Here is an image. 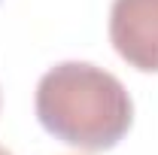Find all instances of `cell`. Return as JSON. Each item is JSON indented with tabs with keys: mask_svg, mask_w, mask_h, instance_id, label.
Wrapping results in <instances>:
<instances>
[{
	"mask_svg": "<svg viewBox=\"0 0 158 155\" xmlns=\"http://www.w3.org/2000/svg\"><path fill=\"white\" fill-rule=\"evenodd\" d=\"M34 107L46 134L82 152L113 149L134 125V100L122 79L88 61H61L46 70Z\"/></svg>",
	"mask_w": 158,
	"mask_h": 155,
	"instance_id": "1",
	"label": "cell"
},
{
	"mask_svg": "<svg viewBox=\"0 0 158 155\" xmlns=\"http://www.w3.org/2000/svg\"><path fill=\"white\" fill-rule=\"evenodd\" d=\"M110 43L140 73H158V0H113Z\"/></svg>",
	"mask_w": 158,
	"mask_h": 155,
	"instance_id": "2",
	"label": "cell"
},
{
	"mask_svg": "<svg viewBox=\"0 0 158 155\" xmlns=\"http://www.w3.org/2000/svg\"><path fill=\"white\" fill-rule=\"evenodd\" d=\"M0 155H12V152H9V149H6V146H0Z\"/></svg>",
	"mask_w": 158,
	"mask_h": 155,
	"instance_id": "3",
	"label": "cell"
}]
</instances>
